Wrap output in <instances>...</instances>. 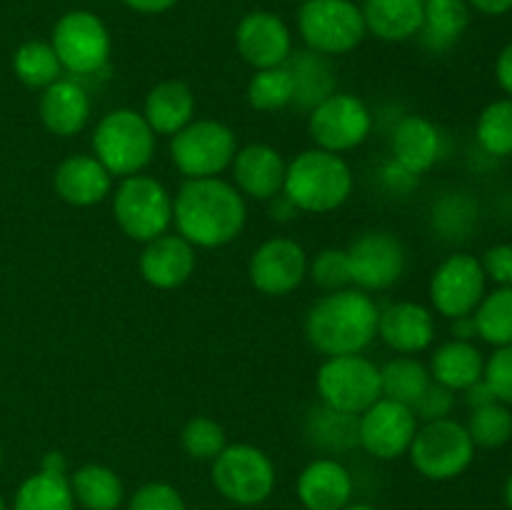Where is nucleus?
Returning <instances> with one entry per match:
<instances>
[{
	"mask_svg": "<svg viewBox=\"0 0 512 510\" xmlns=\"http://www.w3.org/2000/svg\"><path fill=\"white\" fill-rule=\"evenodd\" d=\"M0 465H3V448H0Z\"/></svg>",
	"mask_w": 512,
	"mask_h": 510,
	"instance_id": "56",
	"label": "nucleus"
},
{
	"mask_svg": "<svg viewBox=\"0 0 512 510\" xmlns=\"http://www.w3.org/2000/svg\"><path fill=\"white\" fill-rule=\"evenodd\" d=\"M285 170H288V160L278 148L268 143H250L235 153L230 163V173H233L230 183L240 190L245 200L268 203L275 195L283 193Z\"/></svg>",
	"mask_w": 512,
	"mask_h": 510,
	"instance_id": "18",
	"label": "nucleus"
},
{
	"mask_svg": "<svg viewBox=\"0 0 512 510\" xmlns=\"http://www.w3.org/2000/svg\"><path fill=\"white\" fill-rule=\"evenodd\" d=\"M443 155V133L425 115H403L390 133V160L420 178Z\"/></svg>",
	"mask_w": 512,
	"mask_h": 510,
	"instance_id": "24",
	"label": "nucleus"
},
{
	"mask_svg": "<svg viewBox=\"0 0 512 510\" xmlns=\"http://www.w3.org/2000/svg\"><path fill=\"white\" fill-rule=\"evenodd\" d=\"M353 188V168L343 155L308 148L288 163L283 195L298 213L325 215L343 208L353 195Z\"/></svg>",
	"mask_w": 512,
	"mask_h": 510,
	"instance_id": "3",
	"label": "nucleus"
},
{
	"mask_svg": "<svg viewBox=\"0 0 512 510\" xmlns=\"http://www.w3.org/2000/svg\"><path fill=\"white\" fill-rule=\"evenodd\" d=\"M90 145L105 170L120 180L143 173L153 163L158 135L140 110L115 108L98 120Z\"/></svg>",
	"mask_w": 512,
	"mask_h": 510,
	"instance_id": "4",
	"label": "nucleus"
},
{
	"mask_svg": "<svg viewBox=\"0 0 512 510\" xmlns=\"http://www.w3.org/2000/svg\"><path fill=\"white\" fill-rule=\"evenodd\" d=\"M303 433L310 448L328 458H338V455L358 448V415L318 403L305 413Z\"/></svg>",
	"mask_w": 512,
	"mask_h": 510,
	"instance_id": "29",
	"label": "nucleus"
},
{
	"mask_svg": "<svg viewBox=\"0 0 512 510\" xmlns=\"http://www.w3.org/2000/svg\"><path fill=\"white\" fill-rule=\"evenodd\" d=\"M198 265L195 248L178 233L158 235L143 243L138 270L145 283L155 290H175L188 283Z\"/></svg>",
	"mask_w": 512,
	"mask_h": 510,
	"instance_id": "19",
	"label": "nucleus"
},
{
	"mask_svg": "<svg viewBox=\"0 0 512 510\" xmlns=\"http://www.w3.org/2000/svg\"><path fill=\"white\" fill-rule=\"evenodd\" d=\"M308 278L325 293L350 288V263L345 248H323L308 260Z\"/></svg>",
	"mask_w": 512,
	"mask_h": 510,
	"instance_id": "40",
	"label": "nucleus"
},
{
	"mask_svg": "<svg viewBox=\"0 0 512 510\" xmlns=\"http://www.w3.org/2000/svg\"><path fill=\"white\" fill-rule=\"evenodd\" d=\"M473 10L465 0H425L423 25H420V45L428 53L443 55L453 50L468 33Z\"/></svg>",
	"mask_w": 512,
	"mask_h": 510,
	"instance_id": "28",
	"label": "nucleus"
},
{
	"mask_svg": "<svg viewBox=\"0 0 512 510\" xmlns=\"http://www.w3.org/2000/svg\"><path fill=\"white\" fill-rule=\"evenodd\" d=\"M210 480L220 498L228 503L238 508H255L275 493L278 473L263 448L250 443H228L210 463Z\"/></svg>",
	"mask_w": 512,
	"mask_h": 510,
	"instance_id": "6",
	"label": "nucleus"
},
{
	"mask_svg": "<svg viewBox=\"0 0 512 510\" xmlns=\"http://www.w3.org/2000/svg\"><path fill=\"white\" fill-rule=\"evenodd\" d=\"M478 338L493 348L512 345V285L485 293L473 313Z\"/></svg>",
	"mask_w": 512,
	"mask_h": 510,
	"instance_id": "36",
	"label": "nucleus"
},
{
	"mask_svg": "<svg viewBox=\"0 0 512 510\" xmlns=\"http://www.w3.org/2000/svg\"><path fill=\"white\" fill-rule=\"evenodd\" d=\"M475 140L483 153L493 158H510L512 155V98L493 100L485 105L475 123Z\"/></svg>",
	"mask_w": 512,
	"mask_h": 510,
	"instance_id": "37",
	"label": "nucleus"
},
{
	"mask_svg": "<svg viewBox=\"0 0 512 510\" xmlns=\"http://www.w3.org/2000/svg\"><path fill=\"white\" fill-rule=\"evenodd\" d=\"M308 260L303 245L293 238H268L253 250L248 260V278L258 293L283 298L295 293L308 278Z\"/></svg>",
	"mask_w": 512,
	"mask_h": 510,
	"instance_id": "16",
	"label": "nucleus"
},
{
	"mask_svg": "<svg viewBox=\"0 0 512 510\" xmlns=\"http://www.w3.org/2000/svg\"><path fill=\"white\" fill-rule=\"evenodd\" d=\"M38 115L48 133L58 135V138H75L88 128L93 103L78 78L63 75L53 85L40 90Z\"/></svg>",
	"mask_w": 512,
	"mask_h": 510,
	"instance_id": "23",
	"label": "nucleus"
},
{
	"mask_svg": "<svg viewBox=\"0 0 512 510\" xmlns=\"http://www.w3.org/2000/svg\"><path fill=\"white\" fill-rule=\"evenodd\" d=\"M115 178L93 153H73L58 163L53 188L63 203L73 208H93L113 195Z\"/></svg>",
	"mask_w": 512,
	"mask_h": 510,
	"instance_id": "22",
	"label": "nucleus"
},
{
	"mask_svg": "<svg viewBox=\"0 0 512 510\" xmlns=\"http://www.w3.org/2000/svg\"><path fill=\"white\" fill-rule=\"evenodd\" d=\"M425 0H363L365 30L383 43H405L418 38Z\"/></svg>",
	"mask_w": 512,
	"mask_h": 510,
	"instance_id": "26",
	"label": "nucleus"
},
{
	"mask_svg": "<svg viewBox=\"0 0 512 510\" xmlns=\"http://www.w3.org/2000/svg\"><path fill=\"white\" fill-rule=\"evenodd\" d=\"M245 98H248L250 108L258 113H278V110L290 108L295 98L293 75L285 65L253 70L248 88H245Z\"/></svg>",
	"mask_w": 512,
	"mask_h": 510,
	"instance_id": "35",
	"label": "nucleus"
},
{
	"mask_svg": "<svg viewBox=\"0 0 512 510\" xmlns=\"http://www.w3.org/2000/svg\"><path fill=\"white\" fill-rule=\"evenodd\" d=\"M418 425L410 405L380 398L358 415V448L375 460H398L408 455Z\"/></svg>",
	"mask_w": 512,
	"mask_h": 510,
	"instance_id": "15",
	"label": "nucleus"
},
{
	"mask_svg": "<svg viewBox=\"0 0 512 510\" xmlns=\"http://www.w3.org/2000/svg\"><path fill=\"white\" fill-rule=\"evenodd\" d=\"M0 510H8V505H5L3 498H0Z\"/></svg>",
	"mask_w": 512,
	"mask_h": 510,
	"instance_id": "55",
	"label": "nucleus"
},
{
	"mask_svg": "<svg viewBox=\"0 0 512 510\" xmlns=\"http://www.w3.org/2000/svg\"><path fill=\"white\" fill-rule=\"evenodd\" d=\"M285 68L290 70L295 83V98L293 105L303 113H310L318 103L338 90V78H335V68L330 65V58L313 53V50H298L288 58Z\"/></svg>",
	"mask_w": 512,
	"mask_h": 510,
	"instance_id": "30",
	"label": "nucleus"
},
{
	"mask_svg": "<svg viewBox=\"0 0 512 510\" xmlns=\"http://www.w3.org/2000/svg\"><path fill=\"white\" fill-rule=\"evenodd\" d=\"M298 33L308 50L338 58L353 53L368 30L353 0H305L298 10Z\"/></svg>",
	"mask_w": 512,
	"mask_h": 510,
	"instance_id": "9",
	"label": "nucleus"
},
{
	"mask_svg": "<svg viewBox=\"0 0 512 510\" xmlns=\"http://www.w3.org/2000/svg\"><path fill=\"white\" fill-rule=\"evenodd\" d=\"M268 205H270V218L278 220V223H285V220H290V218H295V215H298L295 205L290 203V200L285 198L283 193L275 195L273 200H268Z\"/></svg>",
	"mask_w": 512,
	"mask_h": 510,
	"instance_id": "51",
	"label": "nucleus"
},
{
	"mask_svg": "<svg viewBox=\"0 0 512 510\" xmlns=\"http://www.w3.org/2000/svg\"><path fill=\"white\" fill-rule=\"evenodd\" d=\"M40 470H48V473L70 475L68 473V458H65L60 450H50V453H45L43 463H40Z\"/></svg>",
	"mask_w": 512,
	"mask_h": 510,
	"instance_id": "52",
	"label": "nucleus"
},
{
	"mask_svg": "<svg viewBox=\"0 0 512 510\" xmlns=\"http://www.w3.org/2000/svg\"><path fill=\"white\" fill-rule=\"evenodd\" d=\"M373 123V110L363 98L335 90L308 113V135L313 148L343 155L370 138Z\"/></svg>",
	"mask_w": 512,
	"mask_h": 510,
	"instance_id": "12",
	"label": "nucleus"
},
{
	"mask_svg": "<svg viewBox=\"0 0 512 510\" xmlns=\"http://www.w3.org/2000/svg\"><path fill=\"white\" fill-rule=\"evenodd\" d=\"M430 383H433V378H430L428 365L415 358V355H395L388 363L380 365L383 398L398 400V403L410 405V408Z\"/></svg>",
	"mask_w": 512,
	"mask_h": 510,
	"instance_id": "33",
	"label": "nucleus"
},
{
	"mask_svg": "<svg viewBox=\"0 0 512 510\" xmlns=\"http://www.w3.org/2000/svg\"><path fill=\"white\" fill-rule=\"evenodd\" d=\"M430 378L433 383L445 385L453 393H463L470 385L483 380L485 373V355L470 340H455L450 338L448 343L438 345L435 353L430 355Z\"/></svg>",
	"mask_w": 512,
	"mask_h": 510,
	"instance_id": "27",
	"label": "nucleus"
},
{
	"mask_svg": "<svg viewBox=\"0 0 512 510\" xmlns=\"http://www.w3.org/2000/svg\"><path fill=\"white\" fill-rule=\"evenodd\" d=\"M463 398H465V405H468L470 410L475 408H483V405H490L495 403V393L490 390V385L485 383V380H478L475 385H470L468 390H463Z\"/></svg>",
	"mask_w": 512,
	"mask_h": 510,
	"instance_id": "47",
	"label": "nucleus"
},
{
	"mask_svg": "<svg viewBox=\"0 0 512 510\" xmlns=\"http://www.w3.org/2000/svg\"><path fill=\"white\" fill-rule=\"evenodd\" d=\"M195 93L183 80H160L148 90L143 103V118L153 128L155 135H168L173 138L175 133L195 120Z\"/></svg>",
	"mask_w": 512,
	"mask_h": 510,
	"instance_id": "25",
	"label": "nucleus"
},
{
	"mask_svg": "<svg viewBox=\"0 0 512 510\" xmlns=\"http://www.w3.org/2000/svg\"><path fill=\"white\" fill-rule=\"evenodd\" d=\"M248 223V203L230 180H185L173 195L175 233L195 250L225 248L240 238Z\"/></svg>",
	"mask_w": 512,
	"mask_h": 510,
	"instance_id": "1",
	"label": "nucleus"
},
{
	"mask_svg": "<svg viewBox=\"0 0 512 510\" xmlns=\"http://www.w3.org/2000/svg\"><path fill=\"white\" fill-rule=\"evenodd\" d=\"M180 445L188 458L198 460V463H213L228 445V435L218 420L208 418V415H195L180 430Z\"/></svg>",
	"mask_w": 512,
	"mask_h": 510,
	"instance_id": "39",
	"label": "nucleus"
},
{
	"mask_svg": "<svg viewBox=\"0 0 512 510\" xmlns=\"http://www.w3.org/2000/svg\"><path fill=\"white\" fill-rule=\"evenodd\" d=\"M295 3H305V0H295Z\"/></svg>",
	"mask_w": 512,
	"mask_h": 510,
	"instance_id": "57",
	"label": "nucleus"
},
{
	"mask_svg": "<svg viewBox=\"0 0 512 510\" xmlns=\"http://www.w3.org/2000/svg\"><path fill=\"white\" fill-rule=\"evenodd\" d=\"M485 293H488V278L483 263L470 253L448 255L430 275V305L435 313L448 320L473 315Z\"/></svg>",
	"mask_w": 512,
	"mask_h": 510,
	"instance_id": "14",
	"label": "nucleus"
},
{
	"mask_svg": "<svg viewBox=\"0 0 512 510\" xmlns=\"http://www.w3.org/2000/svg\"><path fill=\"white\" fill-rule=\"evenodd\" d=\"M350 283L365 293H380L400 283L408 270L403 240L388 230H365L348 245Z\"/></svg>",
	"mask_w": 512,
	"mask_h": 510,
	"instance_id": "13",
	"label": "nucleus"
},
{
	"mask_svg": "<svg viewBox=\"0 0 512 510\" xmlns=\"http://www.w3.org/2000/svg\"><path fill=\"white\" fill-rule=\"evenodd\" d=\"M465 3L470 5V10L490 15V18H498V15H505L512 10V0H465Z\"/></svg>",
	"mask_w": 512,
	"mask_h": 510,
	"instance_id": "49",
	"label": "nucleus"
},
{
	"mask_svg": "<svg viewBox=\"0 0 512 510\" xmlns=\"http://www.w3.org/2000/svg\"><path fill=\"white\" fill-rule=\"evenodd\" d=\"M503 495H505V505H508V508L512 510V473L508 475V480H505Z\"/></svg>",
	"mask_w": 512,
	"mask_h": 510,
	"instance_id": "53",
	"label": "nucleus"
},
{
	"mask_svg": "<svg viewBox=\"0 0 512 510\" xmlns=\"http://www.w3.org/2000/svg\"><path fill=\"white\" fill-rule=\"evenodd\" d=\"M120 3L140 15H160V13H168L170 8H175L178 0H120Z\"/></svg>",
	"mask_w": 512,
	"mask_h": 510,
	"instance_id": "48",
	"label": "nucleus"
},
{
	"mask_svg": "<svg viewBox=\"0 0 512 510\" xmlns=\"http://www.w3.org/2000/svg\"><path fill=\"white\" fill-rule=\"evenodd\" d=\"M68 478L75 505L83 510H118L128 500L123 478L103 463L80 465Z\"/></svg>",
	"mask_w": 512,
	"mask_h": 510,
	"instance_id": "31",
	"label": "nucleus"
},
{
	"mask_svg": "<svg viewBox=\"0 0 512 510\" xmlns=\"http://www.w3.org/2000/svg\"><path fill=\"white\" fill-rule=\"evenodd\" d=\"M238 153V135L213 118H195L170 138V160L185 180L220 178Z\"/></svg>",
	"mask_w": 512,
	"mask_h": 510,
	"instance_id": "7",
	"label": "nucleus"
},
{
	"mask_svg": "<svg viewBox=\"0 0 512 510\" xmlns=\"http://www.w3.org/2000/svg\"><path fill=\"white\" fill-rule=\"evenodd\" d=\"M380 305L365 290L343 288L315 300L305 315V338L325 358L365 353L378 338Z\"/></svg>",
	"mask_w": 512,
	"mask_h": 510,
	"instance_id": "2",
	"label": "nucleus"
},
{
	"mask_svg": "<svg viewBox=\"0 0 512 510\" xmlns=\"http://www.w3.org/2000/svg\"><path fill=\"white\" fill-rule=\"evenodd\" d=\"M353 473L338 458H313L295 480V495L305 510H343L353 503Z\"/></svg>",
	"mask_w": 512,
	"mask_h": 510,
	"instance_id": "21",
	"label": "nucleus"
},
{
	"mask_svg": "<svg viewBox=\"0 0 512 510\" xmlns=\"http://www.w3.org/2000/svg\"><path fill=\"white\" fill-rule=\"evenodd\" d=\"M483 380L500 403L512 408V345L493 350V355L485 360Z\"/></svg>",
	"mask_w": 512,
	"mask_h": 510,
	"instance_id": "42",
	"label": "nucleus"
},
{
	"mask_svg": "<svg viewBox=\"0 0 512 510\" xmlns=\"http://www.w3.org/2000/svg\"><path fill=\"white\" fill-rule=\"evenodd\" d=\"M378 338L398 355H418L433 345V308L415 300H398L380 308Z\"/></svg>",
	"mask_w": 512,
	"mask_h": 510,
	"instance_id": "20",
	"label": "nucleus"
},
{
	"mask_svg": "<svg viewBox=\"0 0 512 510\" xmlns=\"http://www.w3.org/2000/svg\"><path fill=\"white\" fill-rule=\"evenodd\" d=\"M235 48L253 70L278 68L293 55V33L280 15L250 10L235 25Z\"/></svg>",
	"mask_w": 512,
	"mask_h": 510,
	"instance_id": "17",
	"label": "nucleus"
},
{
	"mask_svg": "<svg viewBox=\"0 0 512 510\" xmlns=\"http://www.w3.org/2000/svg\"><path fill=\"white\" fill-rule=\"evenodd\" d=\"M495 80H498L505 98H512V40L495 58Z\"/></svg>",
	"mask_w": 512,
	"mask_h": 510,
	"instance_id": "45",
	"label": "nucleus"
},
{
	"mask_svg": "<svg viewBox=\"0 0 512 510\" xmlns=\"http://www.w3.org/2000/svg\"><path fill=\"white\" fill-rule=\"evenodd\" d=\"M50 45L70 78H93L110 60L113 40L103 20L90 10H68L50 33Z\"/></svg>",
	"mask_w": 512,
	"mask_h": 510,
	"instance_id": "10",
	"label": "nucleus"
},
{
	"mask_svg": "<svg viewBox=\"0 0 512 510\" xmlns=\"http://www.w3.org/2000/svg\"><path fill=\"white\" fill-rule=\"evenodd\" d=\"M455 395L458 393H453V390L445 388V385L430 383L428 388H425V393L413 403V413L415 418H418V423H433V420L450 418L455 410V403H458Z\"/></svg>",
	"mask_w": 512,
	"mask_h": 510,
	"instance_id": "43",
	"label": "nucleus"
},
{
	"mask_svg": "<svg viewBox=\"0 0 512 510\" xmlns=\"http://www.w3.org/2000/svg\"><path fill=\"white\" fill-rule=\"evenodd\" d=\"M113 218L125 238L148 243L173 225V193L153 175L120 178L113 188Z\"/></svg>",
	"mask_w": 512,
	"mask_h": 510,
	"instance_id": "5",
	"label": "nucleus"
},
{
	"mask_svg": "<svg viewBox=\"0 0 512 510\" xmlns=\"http://www.w3.org/2000/svg\"><path fill=\"white\" fill-rule=\"evenodd\" d=\"M450 335H453L455 340H470V343H475L478 328H475L473 315H463V318L450 320Z\"/></svg>",
	"mask_w": 512,
	"mask_h": 510,
	"instance_id": "50",
	"label": "nucleus"
},
{
	"mask_svg": "<svg viewBox=\"0 0 512 510\" xmlns=\"http://www.w3.org/2000/svg\"><path fill=\"white\" fill-rule=\"evenodd\" d=\"M343 510H378V508L370 503H348Z\"/></svg>",
	"mask_w": 512,
	"mask_h": 510,
	"instance_id": "54",
	"label": "nucleus"
},
{
	"mask_svg": "<svg viewBox=\"0 0 512 510\" xmlns=\"http://www.w3.org/2000/svg\"><path fill=\"white\" fill-rule=\"evenodd\" d=\"M383 180L390 185V188L398 190V193H403V190H410L413 185H418V178H415V175H410L408 170L400 168L398 163H393V160H388V163H385Z\"/></svg>",
	"mask_w": 512,
	"mask_h": 510,
	"instance_id": "46",
	"label": "nucleus"
},
{
	"mask_svg": "<svg viewBox=\"0 0 512 510\" xmlns=\"http://www.w3.org/2000/svg\"><path fill=\"white\" fill-rule=\"evenodd\" d=\"M125 510H188L183 493L165 480H150L125 500Z\"/></svg>",
	"mask_w": 512,
	"mask_h": 510,
	"instance_id": "41",
	"label": "nucleus"
},
{
	"mask_svg": "<svg viewBox=\"0 0 512 510\" xmlns=\"http://www.w3.org/2000/svg\"><path fill=\"white\" fill-rule=\"evenodd\" d=\"M475 450L478 448L465 423L443 418L418 425L408 458L425 480L445 483V480L460 478L473 465Z\"/></svg>",
	"mask_w": 512,
	"mask_h": 510,
	"instance_id": "8",
	"label": "nucleus"
},
{
	"mask_svg": "<svg viewBox=\"0 0 512 510\" xmlns=\"http://www.w3.org/2000/svg\"><path fill=\"white\" fill-rule=\"evenodd\" d=\"M13 73L28 88L45 90L63 78L65 70L50 40H28L13 53Z\"/></svg>",
	"mask_w": 512,
	"mask_h": 510,
	"instance_id": "34",
	"label": "nucleus"
},
{
	"mask_svg": "<svg viewBox=\"0 0 512 510\" xmlns=\"http://www.w3.org/2000/svg\"><path fill=\"white\" fill-rule=\"evenodd\" d=\"M73 490H70V478L60 473H38L28 475L18 485L13 495V510H75Z\"/></svg>",
	"mask_w": 512,
	"mask_h": 510,
	"instance_id": "32",
	"label": "nucleus"
},
{
	"mask_svg": "<svg viewBox=\"0 0 512 510\" xmlns=\"http://www.w3.org/2000/svg\"><path fill=\"white\" fill-rule=\"evenodd\" d=\"M475 448L498 450L512 438V408L500 400L483 405V408L470 410V418L465 423Z\"/></svg>",
	"mask_w": 512,
	"mask_h": 510,
	"instance_id": "38",
	"label": "nucleus"
},
{
	"mask_svg": "<svg viewBox=\"0 0 512 510\" xmlns=\"http://www.w3.org/2000/svg\"><path fill=\"white\" fill-rule=\"evenodd\" d=\"M315 390L320 403L343 413L360 415L375 400L383 398L380 390V365L358 355H333L325 358L315 373Z\"/></svg>",
	"mask_w": 512,
	"mask_h": 510,
	"instance_id": "11",
	"label": "nucleus"
},
{
	"mask_svg": "<svg viewBox=\"0 0 512 510\" xmlns=\"http://www.w3.org/2000/svg\"><path fill=\"white\" fill-rule=\"evenodd\" d=\"M480 263H483L485 278L493 280L498 288L512 285V243H498L488 248Z\"/></svg>",
	"mask_w": 512,
	"mask_h": 510,
	"instance_id": "44",
	"label": "nucleus"
}]
</instances>
